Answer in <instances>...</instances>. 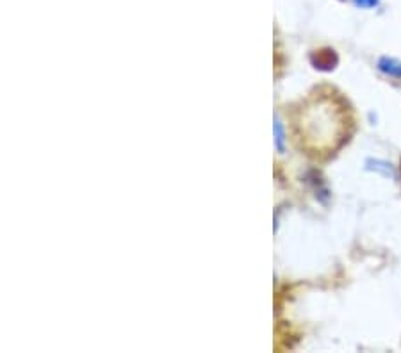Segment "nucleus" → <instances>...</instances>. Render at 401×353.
<instances>
[{
  "mask_svg": "<svg viewBox=\"0 0 401 353\" xmlns=\"http://www.w3.org/2000/svg\"><path fill=\"white\" fill-rule=\"evenodd\" d=\"M378 68H380L384 73H387V75L401 79V63L396 61V59L384 57V59H380V63H378Z\"/></svg>",
  "mask_w": 401,
  "mask_h": 353,
  "instance_id": "obj_3",
  "label": "nucleus"
},
{
  "mask_svg": "<svg viewBox=\"0 0 401 353\" xmlns=\"http://www.w3.org/2000/svg\"><path fill=\"white\" fill-rule=\"evenodd\" d=\"M356 8H375L380 0H353Z\"/></svg>",
  "mask_w": 401,
  "mask_h": 353,
  "instance_id": "obj_5",
  "label": "nucleus"
},
{
  "mask_svg": "<svg viewBox=\"0 0 401 353\" xmlns=\"http://www.w3.org/2000/svg\"><path fill=\"white\" fill-rule=\"evenodd\" d=\"M312 63L320 70H332L337 63V56L333 50H320L312 56Z\"/></svg>",
  "mask_w": 401,
  "mask_h": 353,
  "instance_id": "obj_2",
  "label": "nucleus"
},
{
  "mask_svg": "<svg viewBox=\"0 0 401 353\" xmlns=\"http://www.w3.org/2000/svg\"><path fill=\"white\" fill-rule=\"evenodd\" d=\"M275 130H276V145H278V150H284V134H282V125H280V122H275Z\"/></svg>",
  "mask_w": 401,
  "mask_h": 353,
  "instance_id": "obj_4",
  "label": "nucleus"
},
{
  "mask_svg": "<svg viewBox=\"0 0 401 353\" xmlns=\"http://www.w3.org/2000/svg\"><path fill=\"white\" fill-rule=\"evenodd\" d=\"M353 120L348 104L332 90H317L294 113L298 145L312 157L336 154L352 136Z\"/></svg>",
  "mask_w": 401,
  "mask_h": 353,
  "instance_id": "obj_1",
  "label": "nucleus"
}]
</instances>
